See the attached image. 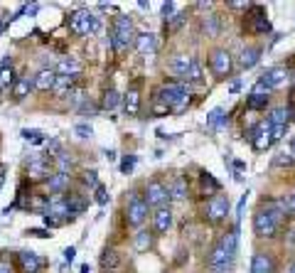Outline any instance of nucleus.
Masks as SVG:
<instances>
[{
	"label": "nucleus",
	"mask_w": 295,
	"mask_h": 273,
	"mask_svg": "<svg viewBox=\"0 0 295 273\" xmlns=\"http://www.w3.org/2000/svg\"><path fill=\"white\" fill-rule=\"evenodd\" d=\"M222 246H224V251L229 254V256H236V246H238V234L236 232H229L226 236H222Z\"/></svg>",
	"instance_id": "obj_30"
},
{
	"label": "nucleus",
	"mask_w": 295,
	"mask_h": 273,
	"mask_svg": "<svg viewBox=\"0 0 295 273\" xmlns=\"http://www.w3.org/2000/svg\"><path fill=\"white\" fill-rule=\"evenodd\" d=\"M286 128H288V126H270V138H273V140H280V138L286 136Z\"/></svg>",
	"instance_id": "obj_46"
},
{
	"label": "nucleus",
	"mask_w": 295,
	"mask_h": 273,
	"mask_svg": "<svg viewBox=\"0 0 295 273\" xmlns=\"http://www.w3.org/2000/svg\"><path fill=\"white\" fill-rule=\"evenodd\" d=\"M187 79L190 82H194V84H200L202 82V64L194 60L192 62V66H190V72H187Z\"/></svg>",
	"instance_id": "obj_37"
},
{
	"label": "nucleus",
	"mask_w": 295,
	"mask_h": 273,
	"mask_svg": "<svg viewBox=\"0 0 295 273\" xmlns=\"http://www.w3.org/2000/svg\"><path fill=\"white\" fill-rule=\"evenodd\" d=\"M244 207H246V194H244V197H241V202H238V214L244 212Z\"/></svg>",
	"instance_id": "obj_54"
},
{
	"label": "nucleus",
	"mask_w": 295,
	"mask_h": 273,
	"mask_svg": "<svg viewBox=\"0 0 295 273\" xmlns=\"http://www.w3.org/2000/svg\"><path fill=\"white\" fill-rule=\"evenodd\" d=\"M15 72H12V66H5V64H0V91L8 89V86H12L15 84Z\"/></svg>",
	"instance_id": "obj_28"
},
{
	"label": "nucleus",
	"mask_w": 295,
	"mask_h": 273,
	"mask_svg": "<svg viewBox=\"0 0 295 273\" xmlns=\"http://www.w3.org/2000/svg\"><path fill=\"white\" fill-rule=\"evenodd\" d=\"M5 25H8V22H5V20H0V32L5 30Z\"/></svg>",
	"instance_id": "obj_56"
},
{
	"label": "nucleus",
	"mask_w": 295,
	"mask_h": 273,
	"mask_svg": "<svg viewBox=\"0 0 295 273\" xmlns=\"http://www.w3.org/2000/svg\"><path fill=\"white\" fill-rule=\"evenodd\" d=\"M170 200V194H168V187L165 184H160V182H150L146 190V207H162L165 202Z\"/></svg>",
	"instance_id": "obj_8"
},
{
	"label": "nucleus",
	"mask_w": 295,
	"mask_h": 273,
	"mask_svg": "<svg viewBox=\"0 0 295 273\" xmlns=\"http://www.w3.org/2000/svg\"><path fill=\"white\" fill-rule=\"evenodd\" d=\"M118 104H120V94H118L116 89H108L106 94H104V108L106 111H114V108H118Z\"/></svg>",
	"instance_id": "obj_32"
},
{
	"label": "nucleus",
	"mask_w": 295,
	"mask_h": 273,
	"mask_svg": "<svg viewBox=\"0 0 295 273\" xmlns=\"http://www.w3.org/2000/svg\"><path fill=\"white\" fill-rule=\"evenodd\" d=\"M69 30L79 37H86V34H94L98 30V18L91 12V10H74L69 15Z\"/></svg>",
	"instance_id": "obj_4"
},
{
	"label": "nucleus",
	"mask_w": 295,
	"mask_h": 273,
	"mask_svg": "<svg viewBox=\"0 0 295 273\" xmlns=\"http://www.w3.org/2000/svg\"><path fill=\"white\" fill-rule=\"evenodd\" d=\"M150 244H152V236H150L148 232H140V234L136 236V248H138V251H146V248H150Z\"/></svg>",
	"instance_id": "obj_38"
},
{
	"label": "nucleus",
	"mask_w": 295,
	"mask_h": 273,
	"mask_svg": "<svg viewBox=\"0 0 295 273\" xmlns=\"http://www.w3.org/2000/svg\"><path fill=\"white\" fill-rule=\"evenodd\" d=\"M224 118H226L224 108H214V111H212V114L206 116V123H209V126H219V123L224 121Z\"/></svg>",
	"instance_id": "obj_39"
},
{
	"label": "nucleus",
	"mask_w": 295,
	"mask_h": 273,
	"mask_svg": "<svg viewBox=\"0 0 295 273\" xmlns=\"http://www.w3.org/2000/svg\"><path fill=\"white\" fill-rule=\"evenodd\" d=\"M268 96H270V89L258 82V84L254 86V91H251V96H248V108H266Z\"/></svg>",
	"instance_id": "obj_15"
},
{
	"label": "nucleus",
	"mask_w": 295,
	"mask_h": 273,
	"mask_svg": "<svg viewBox=\"0 0 295 273\" xmlns=\"http://www.w3.org/2000/svg\"><path fill=\"white\" fill-rule=\"evenodd\" d=\"M47 187L52 194H62L66 187H69V172H54L50 180H47Z\"/></svg>",
	"instance_id": "obj_21"
},
{
	"label": "nucleus",
	"mask_w": 295,
	"mask_h": 273,
	"mask_svg": "<svg viewBox=\"0 0 295 273\" xmlns=\"http://www.w3.org/2000/svg\"><path fill=\"white\" fill-rule=\"evenodd\" d=\"M229 214V200L224 197V194H214L212 200H209V204H206V216L212 219V222H219V219H224Z\"/></svg>",
	"instance_id": "obj_10"
},
{
	"label": "nucleus",
	"mask_w": 295,
	"mask_h": 273,
	"mask_svg": "<svg viewBox=\"0 0 295 273\" xmlns=\"http://www.w3.org/2000/svg\"><path fill=\"white\" fill-rule=\"evenodd\" d=\"M251 20H254L251 30L256 32V34H266V32H270V22H268V18L264 15V10H261V8H256V10H254Z\"/></svg>",
	"instance_id": "obj_23"
},
{
	"label": "nucleus",
	"mask_w": 295,
	"mask_h": 273,
	"mask_svg": "<svg viewBox=\"0 0 295 273\" xmlns=\"http://www.w3.org/2000/svg\"><path fill=\"white\" fill-rule=\"evenodd\" d=\"M74 79H76V76H59L57 74V82H54V89L52 91H57V94H66V91L72 89Z\"/></svg>",
	"instance_id": "obj_34"
},
{
	"label": "nucleus",
	"mask_w": 295,
	"mask_h": 273,
	"mask_svg": "<svg viewBox=\"0 0 295 273\" xmlns=\"http://www.w3.org/2000/svg\"><path fill=\"white\" fill-rule=\"evenodd\" d=\"M146 216H148L146 202H143L138 194H130L128 207H126V219H128V224H130V226H140V224L146 222Z\"/></svg>",
	"instance_id": "obj_6"
},
{
	"label": "nucleus",
	"mask_w": 295,
	"mask_h": 273,
	"mask_svg": "<svg viewBox=\"0 0 295 273\" xmlns=\"http://www.w3.org/2000/svg\"><path fill=\"white\" fill-rule=\"evenodd\" d=\"M232 264H234V256H229V254L224 251V246L216 244V246L212 248V254H209V268L214 273H229Z\"/></svg>",
	"instance_id": "obj_7"
},
{
	"label": "nucleus",
	"mask_w": 295,
	"mask_h": 273,
	"mask_svg": "<svg viewBox=\"0 0 295 273\" xmlns=\"http://www.w3.org/2000/svg\"><path fill=\"white\" fill-rule=\"evenodd\" d=\"M84 182H86L88 187H96V172H94V170H88L86 175H84Z\"/></svg>",
	"instance_id": "obj_51"
},
{
	"label": "nucleus",
	"mask_w": 295,
	"mask_h": 273,
	"mask_svg": "<svg viewBox=\"0 0 295 273\" xmlns=\"http://www.w3.org/2000/svg\"><path fill=\"white\" fill-rule=\"evenodd\" d=\"M111 42L116 50H126L136 42V30H133V20L128 15H116L114 20V30H111Z\"/></svg>",
	"instance_id": "obj_3"
},
{
	"label": "nucleus",
	"mask_w": 295,
	"mask_h": 273,
	"mask_svg": "<svg viewBox=\"0 0 295 273\" xmlns=\"http://www.w3.org/2000/svg\"><path fill=\"white\" fill-rule=\"evenodd\" d=\"M2 182H5V165H0V187H2Z\"/></svg>",
	"instance_id": "obj_55"
},
{
	"label": "nucleus",
	"mask_w": 295,
	"mask_h": 273,
	"mask_svg": "<svg viewBox=\"0 0 295 273\" xmlns=\"http://www.w3.org/2000/svg\"><path fill=\"white\" fill-rule=\"evenodd\" d=\"M204 32L206 34H216L219 32V28H216V15H209L204 20Z\"/></svg>",
	"instance_id": "obj_42"
},
{
	"label": "nucleus",
	"mask_w": 295,
	"mask_h": 273,
	"mask_svg": "<svg viewBox=\"0 0 295 273\" xmlns=\"http://www.w3.org/2000/svg\"><path fill=\"white\" fill-rule=\"evenodd\" d=\"M184 18H187V12H177L175 18L170 20V30H180V28H182V22H184Z\"/></svg>",
	"instance_id": "obj_48"
},
{
	"label": "nucleus",
	"mask_w": 295,
	"mask_h": 273,
	"mask_svg": "<svg viewBox=\"0 0 295 273\" xmlns=\"http://www.w3.org/2000/svg\"><path fill=\"white\" fill-rule=\"evenodd\" d=\"M66 204H69V212H74V214L86 212V200L79 197V194H69L66 197Z\"/></svg>",
	"instance_id": "obj_31"
},
{
	"label": "nucleus",
	"mask_w": 295,
	"mask_h": 273,
	"mask_svg": "<svg viewBox=\"0 0 295 273\" xmlns=\"http://www.w3.org/2000/svg\"><path fill=\"white\" fill-rule=\"evenodd\" d=\"M155 47H158L155 34H150V32L136 34V50H138L140 54H152V52H155Z\"/></svg>",
	"instance_id": "obj_16"
},
{
	"label": "nucleus",
	"mask_w": 295,
	"mask_h": 273,
	"mask_svg": "<svg viewBox=\"0 0 295 273\" xmlns=\"http://www.w3.org/2000/svg\"><path fill=\"white\" fill-rule=\"evenodd\" d=\"M273 271H276V264H273L270 256H266V254H256V256H254V261H251V273H273Z\"/></svg>",
	"instance_id": "obj_18"
},
{
	"label": "nucleus",
	"mask_w": 295,
	"mask_h": 273,
	"mask_svg": "<svg viewBox=\"0 0 295 273\" xmlns=\"http://www.w3.org/2000/svg\"><path fill=\"white\" fill-rule=\"evenodd\" d=\"M28 234H32V236H42V239H47L50 234L47 232H42V229H28Z\"/></svg>",
	"instance_id": "obj_52"
},
{
	"label": "nucleus",
	"mask_w": 295,
	"mask_h": 273,
	"mask_svg": "<svg viewBox=\"0 0 295 273\" xmlns=\"http://www.w3.org/2000/svg\"><path fill=\"white\" fill-rule=\"evenodd\" d=\"M288 242H290V244H293V246H295V226H293V229H290V232H288Z\"/></svg>",
	"instance_id": "obj_53"
},
{
	"label": "nucleus",
	"mask_w": 295,
	"mask_h": 273,
	"mask_svg": "<svg viewBox=\"0 0 295 273\" xmlns=\"http://www.w3.org/2000/svg\"><path fill=\"white\" fill-rule=\"evenodd\" d=\"M200 182H202V187H204L206 192H212V194H214V192H219V182L214 180L209 172H202V175H200Z\"/></svg>",
	"instance_id": "obj_35"
},
{
	"label": "nucleus",
	"mask_w": 295,
	"mask_h": 273,
	"mask_svg": "<svg viewBox=\"0 0 295 273\" xmlns=\"http://www.w3.org/2000/svg\"><path fill=\"white\" fill-rule=\"evenodd\" d=\"M57 160H59V170H57V172H66V170H69V165H72V158H69L66 152H57Z\"/></svg>",
	"instance_id": "obj_41"
},
{
	"label": "nucleus",
	"mask_w": 295,
	"mask_h": 273,
	"mask_svg": "<svg viewBox=\"0 0 295 273\" xmlns=\"http://www.w3.org/2000/svg\"><path fill=\"white\" fill-rule=\"evenodd\" d=\"M152 114H155V116H168V114H170V108H168V106H162L160 101H155V106H152Z\"/></svg>",
	"instance_id": "obj_49"
},
{
	"label": "nucleus",
	"mask_w": 295,
	"mask_h": 273,
	"mask_svg": "<svg viewBox=\"0 0 295 273\" xmlns=\"http://www.w3.org/2000/svg\"><path fill=\"white\" fill-rule=\"evenodd\" d=\"M155 101H160V104L168 106L170 111H184V108L190 106V89H187L184 84L170 82V84H165L162 89L158 91V98H155Z\"/></svg>",
	"instance_id": "obj_2"
},
{
	"label": "nucleus",
	"mask_w": 295,
	"mask_h": 273,
	"mask_svg": "<svg viewBox=\"0 0 295 273\" xmlns=\"http://www.w3.org/2000/svg\"><path fill=\"white\" fill-rule=\"evenodd\" d=\"M74 130H76V136H79V138H91V136H94V128H91V126H86V123H79Z\"/></svg>",
	"instance_id": "obj_43"
},
{
	"label": "nucleus",
	"mask_w": 295,
	"mask_h": 273,
	"mask_svg": "<svg viewBox=\"0 0 295 273\" xmlns=\"http://www.w3.org/2000/svg\"><path fill=\"white\" fill-rule=\"evenodd\" d=\"M74 256H76V248H74V246L64 248V261H66V264H72V261H74Z\"/></svg>",
	"instance_id": "obj_50"
},
{
	"label": "nucleus",
	"mask_w": 295,
	"mask_h": 273,
	"mask_svg": "<svg viewBox=\"0 0 295 273\" xmlns=\"http://www.w3.org/2000/svg\"><path fill=\"white\" fill-rule=\"evenodd\" d=\"M273 165L276 168H290V165H295V155L293 152H278L273 158Z\"/></svg>",
	"instance_id": "obj_33"
},
{
	"label": "nucleus",
	"mask_w": 295,
	"mask_h": 273,
	"mask_svg": "<svg viewBox=\"0 0 295 273\" xmlns=\"http://www.w3.org/2000/svg\"><path fill=\"white\" fill-rule=\"evenodd\" d=\"M278 207H280V212H283V214H293V216H295V192H290L286 200H280V204H278Z\"/></svg>",
	"instance_id": "obj_36"
},
{
	"label": "nucleus",
	"mask_w": 295,
	"mask_h": 273,
	"mask_svg": "<svg viewBox=\"0 0 295 273\" xmlns=\"http://www.w3.org/2000/svg\"><path fill=\"white\" fill-rule=\"evenodd\" d=\"M54 82H57V72H54V69H40V72L32 76L34 89H40V91H52L54 89Z\"/></svg>",
	"instance_id": "obj_12"
},
{
	"label": "nucleus",
	"mask_w": 295,
	"mask_h": 273,
	"mask_svg": "<svg viewBox=\"0 0 295 273\" xmlns=\"http://www.w3.org/2000/svg\"><path fill=\"white\" fill-rule=\"evenodd\" d=\"M170 224H172V212L165 210V207H160V210L155 212V232L165 234V232L170 229Z\"/></svg>",
	"instance_id": "obj_24"
},
{
	"label": "nucleus",
	"mask_w": 295,
	"mask_h": 273,
	"mask_svg": "<svg viewBox=\"0 0 295 273\" xmlns=\"http://www.w3.org/2000/svg\"><path fill=\"white\" fill-rule=\"evenodd\" d=\"M288 273H295V261H293V266H290V268H288Z\"/></svg>",
	"instance_id": "obj_58"
},
{
	"label": "nucleus",
	"mask_w": 295,
	"mask_h": 273,
	"mask_svg": "<svg viewBox=\"0 0 295 273\" xmlns=\"http://www.w3.org/2000/svg\"><path fill=\"white\" fill-rule=\"evenodd\" d=\"M168 194H170L172 200H184V197H187V182L182 180V178H177V180L172 182V187L168 190Z\"/></svg>",
	"instance_id": "obj_29"
},
{
	"label": "nucleus",
	"mask_w": 295,
	"mask_h": 273,
	"mask_svg": "<svg viewBox=\"0 0 295 273\" xmlns=\"http://www.w3.org/2000/svg\"><path fill=\"white\" fill-rule=\"evenodd\" d=\"M212 69H214L216 76H226L232 72V54L226 50H216L212 54Z\"/></svg>",
	"instance_id": "obj_11"
},
{
	"label": "nucleus",
	"mask_w": 295,
	"mask_h": 273,
	"mask_svg": "<svg viewBox=\"0 0 295 273\" xmlns=\"http://www.w3.org/2000/svg\"><path fill=\"white\" fill-rule=\"evenodd\" d=\"M54 172H52V160L50 155H34L28 162V178L34 182L40 180H50Z\"/></svg>",
	"instance_id": "obj_5"
},
{
	"label": "nucleus",
	"mask_w": 295,
	"mask_h": 273,
	"mask_svg": "<svg viewBox=\"0 0 295 273\" xmlns=\"http://www.w3.org/2000/svg\"><path fill=\"white\" fill-rule=\"evenodd\" d=\"M22 138H25V140H32V143H42V136H40L37 128H25V130H22Z\"/></svg>",
	"instance_id": "obj_40"
},
{
	"label": "nucleus",
	"mask_w": 295,
	"mask_h": 273,
	"mask_svg": "<svg viewBox=\"0 0 295 273\" xmlns=\"http://www.w3.org/2000/svg\"><path fill=\"white\" fill-rule=\"evenodd\" d=\"M118 264H120V256H118L116 248H106L104 254H101V266L104 268H108V271H114Z\"/></svg>",
	"instance_id": "obj_27"
},
{
	"label": "nucleus",
	"mask_w": 295,
	"mask_h": 273,
	"mask_svg": "<svg viewBox=\"0 0 295 273\" xmlns=\"http://www.w3.org/2000/svg\"><path fill=\"white\" fill-rule=\"evenodd\" d=\"M290 150H293V155H295V138L290 140Z\"/></svg>",
	"instance_id": "obj_57"
},
{
	"label": "nucleus",
	"mask_w": 295,
	"mask_h": 273,
	"mask_svg": "<svg viewBox=\"0 0 295 273\" xmlns=\"http://www.w3.org/2000/svg\"><path fill=\"white\" fill-rule=\"evenodd\" d=\"M82 72V62L74 60V57H64L57 64V74L59 76H76Z\"/></svg>",
	"instance_id": "obj_17"
},
{
	"label": "nucleus",
	"mask_w": 295,
	"mask_h": 273,
	"mask_svg": "<svg viewBox=\"0 0 295 273\" xmlns=\"http://www.w3.org/2000/svg\"><path fill=\"white\" fill-rule=\"evenodd\" d=\"M32 89H34V84H32L30 76H18L15 84H12V98H15V101H22Z\"/></svg>",
	"instance_id": "obj_20"
},
{
	"label": "nucleus",
	"mask_w": 295,
	"mask_h": 273,
	"mask_svg": "<svg viewBox=\"0 0 295 273\" xmlns=\"http://www.w3.org/2000/svg\"><path fill=\"white\" fill-rule=\"evenodd\" d=\"M18 264H20V271L22 273H37L42 268V258L32 251H20L18 254Z\"/></svg>",
	"instance_id": "obj_13"
},
{
	"label": "nucleus",
	"mask_w": 295,
	"mask_h": 273,
	"mask_svg": "<svg viewBox=\"0 0 295 273\" xmlns=\"http://www.w3.org/2000/svg\"><path fill=\"white\" fill-rule=\"evenodd\" d=\"M162 18H165V22H170L175 18V2H165L162 5Z\"/></svg>",
	"instance_id": "obj_44"
},
{
	"label": "nucleus",
	"mask_w": 295,
	"mask_h": 273,
	"mask_svg": "<svg viewBox=\"0 0 295 273\" xmlns=\"http://www.w3.org/2000/svg\"><path fill=\"white\" fill-rule=\"evenodd\" d=\"M192 62H194V57H192V54H177L175 60H172V69H175V74H180V76H187V72H190Z\"/></svg>",
	"instance_id": "obj_26"
},
{
	"label": "nucleus",
	"mask_w": 295,
	"mask_h": 273,
	"mask_svg": "<svg viewBox=\"0 0 295 273\" xmlns=\"http://www.w3.org/2000/svg\"><path fill=\"white\" fill-rule=\"evenodd\" d=\"M280 219H283L280 207L266 204V207H261L258 212L254 214V232H256L258 236H268V239H270V236H276V229H278Z\"/></svg>",
	"instance_id": "obj_1"
},
{
	"label": "nucleus",
	"mask_w": 295,
	"mask_h": 273,
	"mask_svg": "<svg viewBox=\"0 0 295 273\" xmlns=\"http://www.w3.org/2000/svg\"><path fill=\"white\" fill-rule=\"evenodd\" d=\"M248 138H251L254 150H266V148H270V143H273V138H270V123H258V126L248 133Z\"/></svg>",
	"instance_id": "obj_9"
},
{
	"label": "nucleus",
	"mask_w": 295,
	"mask_h": 273,
	"mask_svg": "<svg viewBox=\"0 0 295 273\" xmlns=\"http://www.w3.org/2000/svg\"><path fill=\"white\" fill-rule=\"evenodd\" d=\"M286 79H288V72H286L283 66H273V69H268V72H266L258 82H261V84H266L268 89H276V86L286 84Z\"/></svg>",
	"instance_id": "obj_14"
},
{
	"label": "nucleus",
	"mask_w": 295,
	"mask_h": 273,
	"mask_svg": "<svg viewBox=\"0 0 295 273\" xmlns=\"http://www.w3.org/2000/svg\"><path fill=\"white\" fill-rule=\"evenodd\" d=\"M96 202L104 207V204H108V192L101 187V184H96Z\"/></svg>",
	"instance_id": "obj_45"
},
{
	"label": "nucleus",
	"mask_w": 295,
	"mask_h": 273,
	"mask_svg": "<svg viewBox=\"0 0 295 273\" xmlns=\"http://www.w3.org/2000/svg\"><path fill=\"white\" fill-rule=\"evenodd\" d=\"M133 165H136V158H133V155L123 158V162H120V172H126V175H128V172L133 170Z\"/></svg>",
	"instance_id": "obj_47"
},
{
	"label": "nucleus",
	"mask_w": 295,
	"mask_h": 273,
	"mask_svg": "<svg viewBox=\"0 0 295 273\" xmlns=\"http://www.w3.org/2000/svg\"><path fill=\"white\" fill-rule=\"evenodd\" d=\"M123 111H126L128 116H136V114L140 111V94H138V89H130L126 94V98H123Z\"/></svg>",
	"instance_id": "obj_22"
},
{
	"label": "nucleus",
	"mask_w": 295,
	"mask_h": 273,
	"mask_svg": "<svg viewBox=\"0 0 295 273\" xmlns=\"http://www.w3.org/2000/svg\"><path fill=\"white\" fill-rule=\"evenodd\" d=\"M290 121H295V108H273L270 111V126H288Z\"/></svg>",
	"instance_id": "obj_19"
},
{
	"label": "nucleus",
	"mask_w": 295,
	"mask_h": 273,
	"mask_svg": "<svg viewBox=\"0 0 295 273\" xmlns=\"http://www.w3.org/2000/svg\"><path fill=\"white\" fill-rule=\"evenodd\" d=\"M258 60H261V50H256V47H248V50H244V52H241L238 64H241L244 69H251L254 64H258Z\"/></svg>",
	"instance_id": "obj_25"
}]
</instances>
